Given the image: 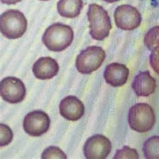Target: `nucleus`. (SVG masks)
<instances>
[{"label":"nucleus","instance_id":"1","mask_svg":"<svg viewBox=\"0 0 159 159\" xmlns=\"http://www.w3.org/2000/svg\"><path fill=\"white\" fill-rule=\"evenodd\" d=\"M73 39L74 33L70 26L55 23L46 30L42 40L50 51L61 52L69 47Z\"/></svg>","mask_w":159,"mask_h":159},{"label":"nucleus","instance_id":"2","mask_svg":"<svg viewBox=\"0 0 159 159\" xmlns=\"http://www.w3.org/2000/svg\"><path fill=\"white\" fill-rule=\"evenodd\" d=\"M87 18L90 24V35L93 39L103 40L109 36L112 28L111 20L102 6L96 3L90 4Z\"/></svg>","mask_w":159,"mask_h":159},{"label":"nucleus","instance_id":"3","mask_svg":"<svg viewBox=\"0 0 159 159\" xmlns=\"http://www.w3.org/2000/svg\"><path fill=\"white\" fill-rule=\"evenodd\" d=\"M27 20L22 12L9 10L0 16V29L2 34L9 39H17L26 31Z\"/></svg>","mask_w":159,"mask_h":159},{"label":"nucleus","instance_id":"4","mask_svg":"<svg viewBox=\"0 0 159 159\" xmlns=\"http://www.w3.org/2000/svg\"><path fill=\"white\" fill-rule=\"evenodd\" d=\"M128 123L130 128L138 132H148L155 123L154 110L147 103H136L129 109Z\"/></svg>","mask_w":159,"mask_h":159},{"label":"nucleus","instance_id":"5","mask_svg":"<svg viewBox=\"0 0 159 159\" xmlns=\"http://www.w3.org/2000/svg\"><path fill=\"white\" fill-rule=\"evenodd\" d=\"M106 58V52L97 46H91L82 51L76 59V67L79 73L88 75L97 70Z\"/></svg>","mask_w":159,"mask_h":159},{"label":"nucleus","instance_id":"6","mask_svg":"<svg viewBox=\"0 0 159 159\" xmlns=\"http://www.w3.org/2000/svg\"><path fill=\"white\" fill-rule=\"evenodd\" d=\"M114 20L118 28L124 30H132L139 27L142 17L136 7L129 5H122L116 9Z\"/></svg>","mask_w":159,"mask_h":159},{"label":"nucleus","instance_id":"7","mask_svg":"<svg viewBox=\"0 0 159 159\" xmlns=\"http://www.w3.org/2000/svg\"><path fill=\"white\" fill-rule=\"evenodd\" d=\"M0 92L4 101L10 103H18L24 100L26 89L20 79L7 77L2 79L0 83Z\"/></svg>","mask_w":159,"mask_h":159},{"label":"nucleus","instance_id":"8","mask_svg":"<svg viewBox=\"0 0 159 159\" xmlns=\"http://www.w3.org/2000/svg\"><path fill=\"white\" fill-rule=\"evenodd\" d=\"M51 120L49 116L41 110L28 113L25 116L23 127L28 134L32 136H40L47 132L50 128Z\"/></svg>","mask_w":159,"mask_h":159},{"label":"nucleus","instance_id":"9","mask_svg":"<svg viewBox=\"0 0 159 159\" xmlns=\"http://www.w3.org/2000/svg\"><path fill=\"white\" fill-rule=\"evenodd\" d=\"M111 150L110 140L102 134L90 137L83 147L85 157L88 159H105L110 154Z\"/></svg>","mask_w":159,"mask_h":159},{"label":"nucleus","instance_id":"10","mask_svg":"<svg viewBox=\"0 0 159 159\" xmlns=\"http://www.w3.org/2000/svg\"><path fill=\"white\" fill-rule=\"evenodd\" d=\"M59 111L64 118L70 121H77L84 115L85 107L81 100L75 96L70 95L61 102Z\"/></svg>","mask_w":159,"mask_h":159},{"label":"nucleus","instance_id":"11","mask_svg":"<svg viewBox=\"0 0 159 159\" xmlns=\"http://www.w3.org/2000/svg\"><path fill=\"white\" fill-rule=\"evenodd\" d=\"M129 70L127 66L120 63L108 65L103 73L107 83L112 87H121L125 84L129 77Z\"/></svg>","mask_w":159,"mask_h":159},{"label":"nucleus","instance_id":"12","mask_svg":"<svg viewBox=\"0 0 159 159\" xmlns=\"http://www.w3.org/2000/svg\"><path fill=\"white\" fill-rule=\"evenodd\" d=\"M59 70V66L54 58L47 57L38 59L32 67L35 77L41 80L51 79L55 77Z\"/></svg>","mask_w":159,"mask_h":159},{"label":"nucleus","instance_id":"13","mask_svg":"<svg viewBox=\"0 0 159 159\" xmlns=\"http://www.w3.org/2000/svg\"><path fill=\"white\" fill-rule=\"evenodd\" d=\"M132 87L137 96L148 97L152 94L157 87L155 79L153 78L148 70L141 72L134 79Z\"/></svg>","mask_w":159,"mask_h":159},{"label":"nucleus","instance_id":"14","mask_svg":"<svg viewBox=\"0 0 159 159\" xmlns=\"http://www.w3.org/2000/svg\"><path fill=\"white\" fill-rule=\"evenodd\" d=\"M83 7V0H60L57 3L58 13L62 17L73 18L80 14Z\"/></svg>","mask_w":159,"mask_h":159},{"label":"nucleus","instance_id":"15","mask_svg":"<svg viewBox=\"0 0 159 159\" xmlns=\"http://www.w3.org/2000/svg\"><path fill=\"white\" fill-rule=\"evenodd\" d=\"M143 152L146 158L159 159V136L150 137L144 142Z\"/></svg>","mask_w":159,"mask_h":159},{"label":"nucleus","instance_id":"16","mask_svg":"<svg viewBox=\"0 0 159 159\" xmlns=\"http://www.w3.org/2000/svg\"><path fill=\"white\" fill-rule=\"evenodd\" d=\"M144 44L150 51H159V26L152 28L144 37Z\"/></svg>","mask_w":159,"mask_h":159},{"label":"nucleus","instance_id":"17","mask_svg":"<svg viewBox=\"0 0 159 159\" xmlns=\"http://www.w3.org/2000/svg\"><path fill=\"white\" fill-rule=\"evenodd\" d=\"M41 158L43 159L48 158H63L66 159V154L62 150L56 146H50L44 150Z\"/></svg>","mask_w":159,"mask_h":159},{"label":"nucleus","instance_id":"18","mask_svg":"<svg viewBox=\"0 0 159 159\" xmlns=\"http://www.w3.org/2000/svg\"><path fill=\"white\" fill-rule=\"evenodd\" d=\"M1 130V138H0V146H4L9 144L13 139V132L8 125L1 124H0Z\"/></svg>","mask_w":159,"mask_h":159},{"label":"nucleus","instance_id":"19","mask_svg":"<svg viewBox=\"0 0 159 159\" xmlns=\"http://www.w3.org/2000/svg\"><path fill=\"white\" fill-rule=\"evenodd\" d=\"M139 154H138L136 150L131 148L128 146H124V147L118 150L116 153L114 158L121 159V158H139Z\"/></svg>","mask_w":159,"mask_h":159},{"label":"nucleus","instance_id":"20","mask_svg":"<svg viewBox=\"0 0 159 159\" xmlns=\"http://www.w3.org/2000/svg\"><path fill=\"white\" fill-rule=\"evenodd\" d=\"M150 64L153 70L159 75V51H151L150 56Z\"/></svg>","mask_w":159,"mask_h":159},{"label":"nucleus","instance_id":"21","mask_svg":"<svg viewBox=\"0 0 159 159\" xmlns=\"http://www.w3.org/2000/svg\"><path fill=\"white\" fill-rule=\"evenodd\" d=\"M22 0H1V2L7 5H14V4L20 2Z\"/></svg>","mask_w":159,"mask_h":159},{"label":"nucleus","instance_id":"22","mask_svg":"<svg viewBox=\"0 0 159 159\" xmlns=\"http://www.w3.org/2000/svg\"><path fill=\"white\" fill-rule=\"evenodd\" d=\"M103 1L106 2L107 3H114V2L119 1V0H103Z\"/></svg>","mask_w":159,"mask_h":159},{"label":"nucleus","instance_id":"23","mask_svg":"<svg viewBox=\"0 0 159 159\" xmlns=\"http://www.w3.org/2000/svg\"><path fill=\"white\" fill-rule=\"evenodd\" d=\"M40 1H48V0H40Z\"/></svg>","mask_w":159,"mask_h":159}]
</instances>
